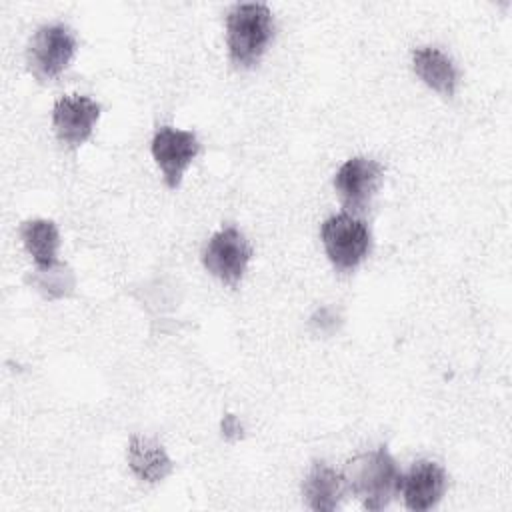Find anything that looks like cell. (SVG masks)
<instances>
[{"label": "cell", "mask_w": 512, "mask_h": 512, "mask_svg": "<svg viewBox=\"0 0 512 512\" xmlns=\"http://www.w3.org/2000/svg\"><path fill=\"white\" fill-rule=\"evenodd\" d=\"M222 434H224L228 440L242 436V426H240V422L236 420V416H232V414H226V416H224V420H222Z\"/></svg>", "instance_id": "cell-15"}, {"label": "cell", "mask_w": 512, "mask_h": 512, "mask_svg": "<svg viewBox=\"0 0 512 512\" xmlns=\"http://www.w3.org/2000/svg\"><path fill=\"white\" fill-rule=\"evenodd\" d=\"M100 118V104L90 96H62L52 110V126L58 140L70 148L86 142Z\"/></svg>", "instance_id": "cell-8"}, {"label": "cell", "mask_w": 512, "mask_h": 512, "mask_svg": "<svg viewBox=\"0 0 512 512\" xmlns=\"http://www.w3.org/2000/svg\"><path fill=\"white\" fill-rule=\"evenodd\" d=\"M304 496L312 510L320 512H332L340 506L344 492H346V480L344 474L336 468L314 462L306 480H304Z\"/></svg>", "instance_id": "cell-11"}, {"label": "cell", "mask_w": 512, "mask_h": 512, "mask_svg": "<svg viewBox=\"0 0 512 512\" xmlns=\"http://www.w3.org/2000/svg\"><path fill=\"white\" fill-rule=\"evenodd\" d=\"M20 238L38 268L44 270V268H52L58 264L60 234L52 220L32 218V220L22 222Z\"/></svg>", "instance_id": "cell-13"}, {"label": "cell", "mask_w": 512, "mask_h": 512, "mask_svg": "<svg viewBox=\"0 0 512 512\" xmlns=\"http://www.w3.org/2000/svg\"><path fill=\"white\" fill-rule=\"evenodd\" d=\"M412 66H414V72L418 74V78L432 90H436L444 96H452L456 92L460 72H458L454 60L448 54H444L442 50L432 48V46L416 48L412 52Z\"/></svg>", "instance_id": "cell-10"}, {"label": "cell", "mask_w": 512, "mask_h": 512, "mask_svg": "<svg viewBox=\"0 0 512 512\" xmlns=\"http://www.w3.org/2000/svg\"><path fill=\"white\" fill-rule=\"evenodd\" d=\"M446 490V472L430 460H418L400 480V492L408 510L422 512L434 508Z\"/></svg>", "instance_id": "cell-9"}, {"label": "cell", "mask_w": 512, "mask_h": 512, "mask_svg": "<svg viewBox=\"0 0 512 512\" xmlns=\"http://www.w3.org/2000/svg\"><path fill=\"white\" fill-rule=\"evenodd\" d=\"M128 466L144 482H160L172 472V460L162 444L146 436H132L128 442Z\"/></svg>", "instance_id": "cell-12"}, {"label": "cell", "mask_w": 512, "mask_h": 512, "mask_svg": "<svg viewBox=\"0 0 512 512\" xmlns=\"http://www.w3.org/2000/svg\"><path fill=\"white\" fill-rule=\"evenodd\" d=\"M342 474L346 488L362 502L366 510L386 508L400 492L402 472L384 446L354 456L346 462Z\"/></svg>", "instance_id": "cell-1"}, {"label": "cell", "mask_w": 512, "mask_h": 512, "mask_svg": "<svg viewBox=\"0 0 512 512\" xmlns=\"http://www.w3.org/2000/svg\"><path fill=\"white\" fill-rule=\"evenodd\" d=\"M66 278H72V274L62 264H56V266L44 268V270L38 268L36 284L44 292V296L56 298V296L68 294V290L74 286V280L66 282Z\"/></svg>", "instance_id": "cell-14"}, {"label": "cell", "mask_w": 512, "mask_h": 512, "mask_svg": "<svg viewBox=\"0 0 512 512\" xmlns=\"http://www.w3.org/2000/svg\"><path fill=\"white\" fill-rule=\"evenodd\" d=\"M252 248L242 232L234 226H228L210 236L202 250V264L204 268L222 280L224 284L236 286L250 262Z\"/></svg>", "instance_id": "cell-5"}, {"label": "cell", "mask_w": 512, "mask_h": 512, "mask_svg": "<svg viewBox=\"0 0 512 512\" xmlns=\"http://www.w3.org/2000/svg\"><path fill=\"white\" fill-rule=\"evenodd\" d=\"M274 36V18L266 4H234L226 16V42L230 60L236 66L250 68L266 52Z\"/></svg>", "instance_id": "cell-2"}, {"label": "cell", "mask_w": 512, "mask_h": 512, "mask_svg": "<svg viewBox=\"0 0 512 512\" xmlns=\"http://www.w3.org/2000/svg\"><path fill=\"white\" fill-rule=\"evenodd\" d=\"M328 260L338 272H352L368 256L372 236L366 222L354 214L342 212L324 220L320 228Z\"/></svg>", "instance_id": "cell-3"}, {"label": "cell", "mask_w": 512, "mask_h": 512, "mask_svg": "<svg viewBox=\"0 0 512 512\" xmlns=\"http://www.w3.org/2000/svg\"><path fill=\"white\" fill-rule=\"evenodd\" d=\"M382 176V164L364 156L350 158L338 168L334 174V188L348 214L356 216L370 206L382 184Z\"/></svg>", "instance_id": "cell-6"}, {"label": "cell", "mask_w": 512, "mask_h": 512, "mask_svg": "<svg viewBox=\"0 0 512 512\" xmlns=\"http://www.w3.org/2000/svg\"><path fill=\"white\" fill-rule=\"evenodd\" d=\"M200 142L194 132L172 126L160 128L152 138V156L170 188H178L188 164L198 156Z\"/></svg>", "instance_id": "cell-7"}, {"label": "cell", "mask_w": 512, "mask_h": 512, "mask_svg": "<svg viewBox=\"0 0 512 512\" xmlns=\"http://www.w3.org/2000/svg\"><path fill=\"white\" fill-rule=\"evenodd\" d=\"M76 52V36L64 24H44L40 26L26 48V64L30 74L48 82L58 78L70 64Z\"/></svg>", "instance_id": "cell-4"}]
</instances>
